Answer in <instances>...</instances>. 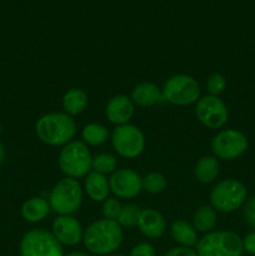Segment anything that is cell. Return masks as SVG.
<instances>
[{
    "mask_svg": "<svg viewBox=\"0 0 255 256\" xmlns=\"http://www.w3.org/2000/svg\"><path fill=\"white\" fill-rule=\"evenodd\" d=\"M85 248L96 255L114 252L122 245V230L119 222L114 220H98L89 225L82 236Z\"/></svg>",
    "mask_w": 255,
    "mask_h": 256,
    "instance_id": "obj_1",
    "label": "cell"
},
{
    "mask_svg": "<svg viewBox=\"0 0 255 256\" xmlns=\"http://www.w3.org/2000/svg\"><path fill=\"white\" fill-rule=\"evenodd\" d=\"M35 132L42 142L60 146L72 142L76 132V125L72 118L65 112H50L38 120Z\"/></svg>",
    "mask_w": 255,
    "mask_h": 256,
    "instance_id": "obj_2",
    "label": "cell"
},
{
    "mask_svg": "<svg viewBox=\"0 0 255 256\" xmlns=\"http://www.w3.org/2000/svg\"><path fill=\"white\" fill-rule=\"evenodd\" d=\"M242 239L232 232H212L198 242V256H242Z\"/></svg>",
    "mask_w": 255,
    "mask_h": 256,
    "instance_id": "obj_3",
    "label": "cell"
},
{
    "mask_svg": "<svg viewBox=\"0 0 255 256\" xmlns=\"http://www.w3.org/2000/svg\"><path fill=\"white\" fill-rule=\"evenodd\" d=\"M246 200V188L242 182L226 179L218 182L210 192L212 208L220 212H232L242 206Z\"/></svg>",
    "mask_w": 255,
    "mask_h": 256,
    "instance_id": "obj_4",
    "label": "cell"
},
{
    "mask_svg": "<svg viewBox=\"0 0 255 256\" xmlns=\"http://www.w3.org/2000/svg\"><path fill=\"white\" fill-rule=\"evenodd\" d=\"M92 158L86 145L82 142H70L59 156V166L68 178H82L92 169Z\"/></svg>",
    "mask_w": 255,
    "mask_h": 256,
    "instance_id": "obj_5",
    "label": "cell"
},
{
    "mask_svg": "<svg viewBox=\"0 0 255 256\" xmlns=\"http://www.w3.org/2000/svg\"><path fill=\"white\" fill-rule=\"evenodd\" d=\"M82 202V190L78 180L72 178L62 179L50 192V208L60 215L76 212Z\"/></svg>",
    "mask_w": 255,
    "mask_h": 256,
    "instance_id": "obj_6",
    "label": "cell"
},
{
    "mask_svg": "<svg viewBox=\"0 0 255 256\" xmlns=\"http://www.w3.org/2000/svg\"><path fill=\"white\" fill-rule=\"evenodd\" d=\"M22 256H64L62 244L52 232L46 230H30L20 242Z\"/></svg>",
    "mask_w": 255,
    "mask_h": 256,
    "instance_id": "obj_7",
    "label": "cell"
},
{
    "mask_svg": "<svg viewBox=\"0 0 255 256\" xmlns=\"http://www.w3.org/2000/svg\"><path fill=\"white\" fill-rule=\"evenodd\" d=\"M162 98L174 105H189L196 102L200 88L196 80L189 75L179 74L169 78L162 88Z\"/></svg>",
    "mask_w": 255,
    "mask_h": 256,
    "instance_id": "obj_8",
    "label": "cell"
},
{
    "mask_svg": "<svg viewBox=\"0 0 255 256\" xmlns=\"http://www.w3.org/2000/svg\"><path fill=\"white\" fill-rule=\"evenodd\" d=\"M112 146L122 156L132 159L139 156L145 146V139L140 129L134 125H119L112 132Z\"/></svg>",
    "mask_w": 255,
    "mask_h": 256,
    "instance_id": "obj_9",
    "label": "cell"
},
{
    "mask_svg": "<svg viewBox=\"0 0 255 256\" xmlns=\"http://www.w3.org/2000/svg\"><path fill=\"white\" fill-rule=\"evenodd\" d=\"M212 149L215 156L219 159H236L246 152L248 138L239 130H224L212 139Z\"/></svg>",
    "mask_w": 255,
    "mask_h": 256,
    "instance_id": "obj_10",
    "label": "cell"
},
{
    "mask_svg": "<svg viewBox=\"0 0 255 256\" xmlns=\"http://www.w3.org/2000/svg\"><path fill=\"white\" fill-rule=\"evenodd\" d=\"M195 112L199 122L209 129L222 128L226 124L228 116H229L224 102L218 96H212V95L202 98L198 102Z\"/></svg>",
    "mask_w": 255,
    "mask_h": 256,
    "instance_id": "obj_11",
    "label": "cell"
},
{
    "mask_svg": "<svg viewBox=\"0 0 255 256\" xmlns=\"http://www.w3.org/2000/svg\"><path fill=\"white\" fill-rule=\"evenodd\" d=\"M109 186L118 198L132 199L142 190V179L134 170L122 169L112 174Z\"/></svg>",
    "mask_w": 255,
    "mask_h": 256,
    "instance_id": "obj_12",
    "label": "cell"
},
{
    "mask_svg": "<svg viewBox=\"0 0 255 256\" xmlns=\"http://www.w3.org/2000/svg\"><path fill=\"white\" fill-rule=\"evenodd\" d=\"M52 235L60 244L74 246L82 240L84 232L80 222L69 215H62L52 224Z\"/></svg>",
    "mask_w": 255,
    "mask_h": 256,
    "instance_id": "obj_13",
    "label": "cell"
},
{
    "mask_svg": "<svg viewBox=\"0 0 255 256\" xmlns=\"http://www.w3.org/2000/svg\"><path fill=\"white\" fill-rule=\"evenodd\" d=\"M134 115V104L125 95L112 98L106 105V116L110 122L116 125L128 124Z\"/></svg>",
    "mask_w": 255,
    "mask_h": 256,
    "instance_id": "obj_14",
    "label": "cell"
},
{
    "mask_svg": "<svg viewBox=\"0 0 255 256\" xmlns=\"http://www.w3.org/2000/svg\"><path fill=\"white\" fill-rule=\"evenodd\" d=\"M138 226H139L142 235H145L149 239H158L164 234L165 229H166L164 218L162 216V214L152 209L142 210Z\"/></svg>",
    "mask_w": 255,
    "mask_h": 256,
    "instance_id": "obj_15",
    "label": "cell"
},
{
    "mask_svg": "<svg viewBox=\"0 0 255 256\" xmlns=\"http://www.w3.org/2000/svg\"><path fill=\"white\" fill-rule=\"evenodd\" d=\"M132 99L140 106H152L162 99V92L159 88L152 82H142L134 88Z\"/></svg>",
    "mask_w": 255,
    "mask_h": 256,
    "instance_id": "obj_16",
    "label": "cell"
},
{
    "mask_svg": "<svg viewBox=\"0 0 255 256\" xmlns=\"http://www.w3.org/2000/svg\"><path fill=\"white\" fill-rule=\"evenodd\" d=\"M50 204L42 198H32L26 200L22 206V215L26 222H42L49 214Z\"/></svg>",
    "mask_w": 255,
    "mask_h": 256,
    "instance_id": "obj_17",
    "label": "cell"
},
{
    "mask_svg": "<svg viewBox=\"0 0 255 256\" xmlns=\"http://www.w3.org/2000/svg\"><path fill=\"white\" fill-rule=\"evenodd\" d=\"M85 190L89 198L94 202H102L108 198L109 194V182H108L105 175L94 172L89 174L85 182Z\"/></svg>",
    "mask_w": 255,
    "mask_h": 256,
    "instance_id": "obj_18",
    "label": "cell"
},
{
    "mask_svg": "<svg viewBox=\"0 0 255 256\" xmlns=\"http://www.w3.org/2000/svg\"><path fill=\"white\" fill-rule=\"evenodd\" d=\"M170 232H172V235L175 242L182 245V246L192 248L198 244L196 230L189 222L178 220V222H172Z\"/></svg>",
    "mask_w": 255,
    "mask_h": 256,
    "instance_id": "obj_19",
    "label": "cell"
},
{
    "mask_svg": "<svg viewBox=\"0 0 255 256\" xmlns=\"http://www.w3.org/2000/svg\"><path fill=\"white\" fill-rule=\"evenodd\" d=\"M88 105V96L84 90L72 88L69 92H65L62 98V108H64L65 114L78 115L85 110Z\"/></svg>",
    "mask_w": 255,
    "mask_h": 256,
    "instance_id": "obj_20",
    "label": "cell"
},
{
    "mask_svg": "<svg viewBox=\"0 0 255 256\" xmlns=\"http://www.w3.org/2000/svg\"><path fill=\"white\" fill-rule=\"evenodd\" d=\"M219 174V162L214 156H202L195 165V176L200 182L209 184Z\"/></svg>",
    "mask_w": 255,
    "mask_h": 256,
    "instance_id": "obj_21",
    "label": "cell"
},
{
    "mask_svg": "<svg viewBox=\"0 0 255 256\" xmlns=\"http://www.w3.org/2000/svg\"><path fill=\"white\" fill-rule=\"evenodd\" d=\"M215 224H216V212L212 206H202L195 212L194 228L198 232H210Z\"/></svg>",
    "mask_w": 255,
    "mask_h": 256,
    "instance_id": "obj_22",
    "label": "cell"
},
{
    "mask_svg": "<svg viewBox=\"0 0 255 256\" xmlns=\"http://www.w3.org/2000/svg\"><path fill=\"white\" fill-rule=\"evenodd\" d=\"M108 136H109V132L106 128L100 124H89L82 130V139L92 146L104 144Z\"/></svg>",
    "mask_w": 255,
    "mask_h": 256,
    "instance_id": "obj_23",
    "label": "cell"
},
{
    "mask_svg": "<svg viewBox=\"0 0 255 256\" xmlns=\"http://www.w3.org/2000/svg\"><path fill=\"white\" fill-rule=\"evenodd\" d=\"M92 168L94 169V172H99V174H109V172H114L116 168V159L114 155L109 154V152H102L92 158Z\"/></svg>",
    "mask_w": 255,
    "mask_h": 256,
    "instance_id": "obj_24",
    "label": "cell"
},
{
    "mask_svg": "<svg viewBox=\"0 0 255 256\" xmlns=\"http://www.w3.org/2000/svg\"><path fill=\"white\" fill-rule=\"evenodd\" d=\"M140 214H142V209L138 205L128 204L124 208H122V212L118 218V222H119L120 226L132 228L138 225Z\"/></svg>",
    "mask_w": 255,
    "mask_h": 256,
    "instance_id": "obj_25",
    "label": "cell"
},
{
    "mask_svg": "<svg viewBox=\"0 0 255 256\" xmlns=\"http://www.w3.org/2000/svg\"><path fill=\"white\" fill-rule=\"evenodd\" d=\"M166 188V179L160 172H150L142 179V189L150 194H159Z\"/></svg>",
    "mask_w": 255,
    "mask_h": 256,
    "instance_id": "obj_26",
    "label": "cell"
},
{
    "mask_svg": "<svg viewBox=\"0 0 255 256\" xmlns=\"http://www.w3.org/2000/svg\"><path fill=\"white\" fill-rule=\"evenodd\" d=\"M225 88H226V79H225L224 75L219 74V72L210 75L206 82V89L210 92V95L218 96L224 92Z\"/></svg>",
    "mask_w": 255,
    "mask_h": 256,
    "instance_id": "obj_27",
    "label": "cell"
},
{
    "mask_svg": "<svg viewBox=\"0 0 255 256\" xmlns=\"http://www.w3.org/2000/svg\"><path fill=\"white\" fill-rule=\"evenodd\" d=\"M120 212H122V205L115 199H108L104 202V205H102V214H104L105 219L108 220L116 222L120 215Z\"/></svg>",
    "mask_w": 255,
    "mask_h": 256,
    "instance_id": "obj_28",
    "label": "cell"
},
{
    "mask_svg": "<svg viewBox=\"0 0 255 256\" xmlns=\"http://www.w3.org/2000/svg\"><path fill=\"white\" fill-rule=\"evenodd\" d=\"M242 215H244V219L246 222V224L255 229V196L245 202Z\"/></svg>",
    "mask_w": 255,
    "mask_h": 256,
    "instance_id": "obj_29",
    "label": "cell"
},
{
    "mask_svg": "<svg viewBox=\"0 0 255 256\" xmlns=\"http://www.w3.org/2000/svg\"><path fill=\"white\" fill-rule=\"evenodd\" d=\"M129 256H155V249L148 242H140L132 248Z\"/></svg>",
    "mask_w": 255,
    "mask_h": 256,
    "instance_id": "obj_30",
    "label": "cell"
},
{
    "mask_svg": "<svg viewBox=\"0 0 255 256\" xmlns=\"http://www.w3.org/2000/svg\"><path fill=\"white\" fill-rule=\"evenodd\" d=\"M242 249L248 254L255 255V232H249L246 236L242 239Z\"/></svg>",
    "mask_w": 255,
    "mask_h": 256,
    "instance_id": "obj_31",
    "label": "cell"
},
{
    "mask_svg": "<svg viewBox=\"0 0 255 256\" xmlns=\"http://www.w3.org/2000/svg\"><path fill=\"white\" fill-rule=\"evenodd\" d=\"M164 256H198L196 252H194L190 248H184V246H179V248H174V249L169 250Z\"/></svg>",
    "mask_w": 255,
    "mask_h": 256,
    "instance_id": "obj_32",
    "label": "cell"
},
{
    "mask_svg": "<svg viewBox=\"0 0 255 256\" xmlns=\"http://www.w3.org/2000/svg\"><path fill=\"white\" fill-rule=\"evenodd\" d=\"M4 159H5V150H4V146H2V142H0V165L2 164Z\"/></svg>",
    "mask_w": 255,
    "mask_h": 256,
    "instance_id": "obj_33",
    "label": "cell"
},
{
    "mask_svg": "<svg viewBox=\"0 0 255 256\" xmlns=\"http://www.w3.org/2000/svg\"><path fill=\"white\" fill-rule=\"evenodd\" d=\"M64 256H90V255L84 254V252H70V254L64 255Z\"/></svg>",
    "mask_w": 255,
    "mask_h": 256,
    "instance_id": "obj_34",
    "label": "cell"
},
{
    "mask_svg": "<svg viewBox=\"0 0 255 256\" xmlns=\"http://www.w3.org/2000/svg\"><path fill=\"white\" fill-rule=\"evenodd\" d=\"M109 256H124V255H120V254H115V255H109Z\"/></svg>",
    "mask_w": 255,
    "mask_h": 256,
    "instance_id": "obj_35",
    "label": "cell"
}]
</instances>
